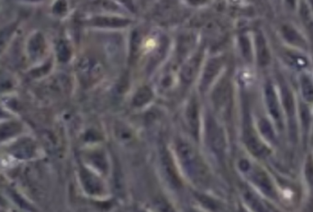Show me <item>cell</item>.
Instances as JSON below:
<instances>
[{"label":"cell","instance_id":"obj_1","mask_svg":"<svg viewBox=\"0 0 313 212\" xmlns=\"http://www.w3.org/2000/svg\"><path fill=\"white\" fill-rule=\"evenodd\" d=\"M179 163L191 182L200 187L209 185L211 175L204 160L189 141L179 139L176 142Z\"/></svg>","mask_w":313,"mask_h":212},{"label":"cell","instance_id":"obj_2","mask_svg":"<svg viewBox=\"0 0 313 212\" xmlns=\"http://www.w3.org/2000/svg\"><path fill=\"white\" fill-rule=\"evenodd\" d=\"M76 73L83 86L91 87L102 78L104 66L97 56L85 54L76 63Z\"/></svg>","mask_w":313,"mask_h":212},{"label":"cell","instance_id":"obj_3","mask_svg":"<svg viewBox=\"0 0 313 212\" xmlns=\"http://www.w3.org/2000/svg\"><path fill=\"white\" fill-rule=\"evenodd\" d=\"M206 136L211 151L222 157L225 150L226 142L222 127L212 117H208L206 122Z\"/></svg>","mask_w":313,"mask_h":212},{"label":"cell","instance_id":"obj_4","mask_svg":"<svg viewBox=\"0 0 313 212\" xmlns=\"http://www.w3.org/2000/svg\"><path fill=\"white\" fill-rule=\"evenodd\" d=\"M25 52L28 59L33 63L45 60L48 52V44L44 34L40 32L32 33L26 42Z\"/></svg>","mask_w":313,"mask_h":212},{"label":"cell","instance_id":"obj_5","mask_svg":"<svg viewBox=\"0 0 313 212\" xmlns=\"http://www.w3.org/2000/svg\"><path fill=\"white\" fill-rule=\"evenodd\" d=\"M160 162L163 174L165 175L168 184L175 189H179L182 186V182L177 167L175 165L173 157L165 145L160 147Z\"/></svg>","mask_w":313,"mask_h":212},{"label":"cell","instance_id":"obj_6","mask_svg":"<svg viewBox=\"0 0 313 212\" xmlns=\"http://www.w3.org/2000/svg\"><path fill=\"white\" fill-rule=\"evenodd\" d=\"M132 23L130 19L126 17L116 16L113 14L107 15H96L87 20V24L91 27L97 28V29H106V30H119L129 27Z\"/></svg>","mask_w":313,"mask_h":212},{"label":"cell","instance_id":"obj_7","mask_svg":"<svg viewBox=\"0 0 313 212\" xmlns=\"http://www.w3.org/2000/svg\"><path fill=\"white\" fill-rule=\"evenodd\" d=\"M82 186L91 196H101L105 192V186L102 180L91 170L82 166L79 171Z\"/></svg>","mask_w":313,"mask_h":212},{"label":"cell","instance_id":"obj_8","mask_svg":"<svg viewBox=\"0 0 313 212\" xmlns=\"http://www.w3.org/2000/svg\"><path fill=\"white\" fill-rule=\"evenodd\" d=\"M243 141L250 153H252L255 157H266L271 152L268 147L260 140L259 137L257 136L255 131L249 126L246 127L244 131Z\"/></svg>","mask_w":313,"mask_h":212},{"label":"cell","instance_id":"obj_9","mask_svg":"<svg viewBox=\"0 0 313 212\" xmlns=\"http://www.w3.org/2000/svg\"><path fill=\"white\" fill-rule=\"evenodd\" d=\"M250 179L262 191L265 196L275 197L276 191L272 180L266 172L259 167H252L249 172Z\"/></svg>","mask_w":313,"mask_h":212},{"label":"cell","instance_id":"obj_10","mask_svg":"<svg viewBox=\"0 0 313 212\" xmlns=\"http://www.w3.org/2000/svg\"><path fill=\"white\" fill-rule=\"evenodd\" d=\"M10 152L15 157L22 160H28L36 155L37 146L32 139L22 138L11 145Z\"/></svg>","mask_w":313,"mask_h":212},{"label":"cell","instance_id":"obj_11","mask_svg":"<svg viewBox=\"0 0 313 212\" xmlns=\"http://www.w3.org/2000/svg\"><path fill=\"white\" fill-rule=\"evenodd\" d=\"M185 117L189 131L195 138H198L200 133V107L195 97L191 98L187 105Z\"/></svg>","mask_w":313,"mask_h":212},{"label":"cell","instance_id":"obj_12","mask_svg":"<svg viewBox=\"0 0 313 212\" xmlns=\"http://www.w3.org/2000/svg\"><path fill=\"white\" fill-rule=\"evenodd\" d=\"M201 60H202V53L198 52L192 57H190L189 60L185 62L180 71V80L183 84L189 85L194 81L195 77L200 69Z\"/></svg>","mask_w":313,"mask_h":212},{"label":"cell","instance_id":"obj_13","mask_svg":"<svg viewBox=\"0 0 313 212\" xmlns=\"http://www.w3.org/2000/svg\"><path fill=\"white\" fill-rule=\"evenodd\" d=\"M222 66V60L221 58H212L208 62L206 66L203 75L200 81V90L205 91L208 89L211 82L214 80L219 71L221 70Z\"/></svg>","mask_w":313,"mask_h":212},{"label":"cell","instance_id":"obj_14","mask_svg":"<svg viewBox=\"0 0 313 212\" xmlns=\"http://www.w3.org/2000/svg\"><path fill=\"white\" fill-rule=\"evenodd\" d=\"M265 100H266V105L269 110V113L272 118L275 120V122L277 123V125L281 127L282 125V118H281V110L279 107L278 100L276 98V94L275 92V89L271 84H267L265 89Z\"/></svg>","mask_w":313,"mask_h":212},{"label":"cell","instance_id":"obj_15","mask_svg":"<svg viewBox=\"0 0 313 212\" xmlns=\"http://www.w3.org/2000/svg\"><path fill=\"white\" fill-rule=\"evenodd\" d=\"M282 97L286 114L289 119V127L293 137L296 136V123H295V103L291 91L286 86H282Z\"/></svg>","mask_w":313,"mask_h":212},{"label":"cell","instance_id":"obj_16","mask_svg":"<svg viewBox=\"0 0 313 212\" xmlns=\"http://www.w3.org/2000/svg\"><path fill=\"white\" fill-rule=\"evenodd\" d=\"M152 98H153V92L151 87L148 86H142V87H139L134 93L131 99V105L134 108L140 109L150 103Z\"/></svg>","mask_w":313,"mask_h":212},{"label":"cell","instance_id":"obj_17","mask_svg":"<svg viewBox=\"0 0 313 212\" xmlns=\"http://www.w3.org/2000/svg\"><path fill=\"white\" fill-rule=\"evenodd\" d=\"M243 198L249 208L254 212H269L264 203L260 200L259 196L247 187L242 190Z\"/></svg>","mask_w":313,"mask_h":212},{"label":"cell","instance_id":"obj_18","mask_svg":"<svg viewBox=\"0 0 313 212\" xmlns=\"http://www.w3.org/2000/svg\"><path fill=\"white\" fill-rule=\"evenodd\" d=\"M55 58L60 63H68L73 57V48L66 39H60L54 48Z\"/></svg>","mask_w":313,"mask_h":212},{"label":"cell","instance_id":"obj_19","mask_svg":"<svg viewBox=\"0 0 313 212\" xmlns=\"http://www.w3.org/2000/svg\"><path fill=\"white\" fill-rule=\"evenodd\" d=\"M256 50H257V58L260 66H265L268 65L270 61V54L268 48L265 44V39L261 35H256Z\"/></svg>","mask_w":313,"mask_h":212},{"label":"cell","instance_id":"obj_20","mask_svg":"<svg viewBox=\"0 0 313 212\" xmlns=\"http://www.w3.org/2000/svg\"><path fill=\"white\" fill-rule=\"evenodd\" d=\"M229 96H230L229 83L226 79H222L213 93V100L217 106H222L223 104L226 103Z\"/></svg>","mask_w":313,"mask_h":212},{"label":"cell","instance_id":"obj_21","mask_svg":"<svg viewBox=\"0 0 313 212\" xmlns=\"http://www.w3.org/2000/svg\"><path fill=\"white\" fill-rule=\"evenodd\" d=\"M88 161L98 171L106 173L108 171V165L105 153L101 151H96L88 154Z\"/></svg>","mask_w":313,"mask_h":212},{"label":"cell","instance_id":"obj_22","mask_svg":"<svg viewBox=\"0 0 313 212\" xmlns=\"http://www.w3.org/2000/svg\"><path fill=\"white\" fill-rule=\"evenodd\" d=\"M22 131V125L17 121H7L1 126V138L3 141L15 136Z\"/></svg>","mask_w":313,"mask_h":212},{"label":"cell","instance_id":"obj_23","mask_svg":"<svg viewBox=\"0 0 313 212\" xmlns=\"http://www.w3.org/2000/svg\"><path fill=\"white\" fill-rule=\"evenodd\" d=\"M282 32L284 34V37L293 44H296L298 46H304V42L302 38L299 36V34L290 26H284L282 29Z\"/></svg>","mask_w":313,"mask_h":212},{"label":"cell","instance_id":"obj_24","mask_svg":"<svg viewBox=\"0 0 313 212\" xmlns=\"http://www.w3.org/2000/svg\"><path fill=\"white\" fill-rule=\"evenodd\" d=\"M300 16L302 19L303 23L308 31V34L310 35V38L313 43V19L310 12L308 11L306 5H301L300 8Z\"/></svg>","mask_w":313,"mask_h":212},{"label":"cell","instance_id":"obj_25","mask_svg":"<svg viewBox=\"0 0 313 212\" xmlns=\"http://www.w3.org/2000/svg\"><path fill=\"white\" fill-rule=\"evenodd\" d=\"M301 91L304 99L307 102H313V84L307 76L301 77Z\"/></svg>","mask_w":313,"mask_h":212},{"label":"cell","instance_id":"obj_26","mask_svg":"<svg viewBox=\"0 0 313 212\" xmlns=\"http://www.w3.org/2000/svg\"><path fill=\"white\" fill-rule=\"evenodd\" d=\"M157 212H176L171 204L162 196H158L153 202Z\"/></svg>","mask_w":313,"mask_h":212},{"label":"cell","instance_id":"obj_27","mask_svg":"<svg viewBox=\"0 0 313 212\" xmlns=\"http://www.w3.org/2000/svg\"><path fill=\"white\" fill-rule=\"evenodd\" d=\"M260 130L262 131V134L270 141H275V133L273 131V128L271 127L269 122L267 120H262L259 123Z\"/></svg>","mask_w":313,"mask_h":212},{"label":"cell","instance_id":"obj_28","mask_svg":"<svg viewBox=\"0 0 313 212\" xmlns=\"http://www.w3.org/2000/svg\"><path fill=\"white\" fill-rule=\"evenodd\" d=\"M304 173H305V177L308 181V184L313 186V157L310 155H308L306 160Z\"/></svg>","mask_w":313,"mask_h":212},{"label":"cell","instance_id":"obj_29","mask_svg":"<svg viewBox=\"0 0 313 212\" xmlns=\"http://www.w3.org/2000/svg\"><path fill=\"white\" fill-rule=\"evenodd\" d=\"M116 132H117V135L119 136V139L121 141H129L130 138L132 137V132L130 131V129L126 125L123 124H118L116 127Z\"/></svg>","mask_w":313,"mask_h":212},{"label":"cell","instance_id":"obj_30","mask_svg":"<svg viewBox=\"0 0 313 212\" xmlns=\"http://www.w3.org/2000/svg\"><path fill=\"white\" fill-rule=\"evenodd\" d=\"M199 199L201 201V203H203V205H205L206 207H208L209 209L212 210V211H219L220 208H221L218 202L213 200L212 198L208 197V196H199Z\"/></svg>","mask_w":313,"mask_h":212},{"label":"cell","instance_id":"obj_31","mask_svg":"<svg viewBox=\"0 0 313 212\" xmlns=\"http://www.w3.org/2000/svg\"><path fill=\"white\" fill-rule=\"evenodd\" d=\"M286 57L289 59V62H291V64H293L294 66H298V67H304L307 66V61L304 59L302 56L287 54Z\"/></svg>","mask_w":313,"mask_h":212},{"label":"cell","instance_id":"obj_32","mask_svg":"<svg viewBox=\"0 0 313 212\" xmlns=\"http://www.w3.org/2000/svg\"><path fill=\"white\" fill-rule=\"evenodd\" d=\"M238 166L243 173H249L250 170L253 167V165L246 159H241L238 163Z\"/></svg>","mask_w":313,"mask_h":212},{"label":"cell","instance_id":"obj_33","mask_svg":"<svg viewBox=\"0 0 313 212\" xmlns=\"http://www.w3.org/2000/svg\"><path fill=\"white\" fill-rule=\"evenodd\" d=\"M191 5L198 6L205 3L207 0H188Z\"/></svg>","mask_w":313,"mask_h":212},{"label":"cell","instance_id":"obj_34","mask_svg":"<svg viewBox=\"0 0 313 212\" xmlns=\"http://www.w3.org/2000/svg\"><path fill=\"white\" fill-rule=\"evenodd\" d=\"M186 212H200V211H198V210H196V209H193V208H189V209H188V210H187V211Z\"/></svg>","mask_w":313,"mask_h":212},{"label":"cell","instance_id":"obj_35","mask_svg":"<svg viewBox=\"0 0 313 212\" xmlns=\"http://www.w3.org/2000/svg\"><path fill=\"white\" fill-rule=\"evenodd\" d=\"M310 2H311V4H312V7H313V0H310Z\"/></svg>","mask_w":313,"mask_h":212},{"label":"cell","instance_id":"obj_36","mask_svg":"<svg viewBox=\"0 0 313 212\" xmlns=\"http://www.w3.org/2000/svg\"><path fill=\"white\" fill-rule=\"evenodd\" d=\"M273 211H274V212H279V211H277V210H275V209H273Z\"/></svg>","mask_w":313,"mask_h":212},{"label":"cell","instance_id":"obj_37","mask_svg":"<svg viewBox=\"0 0 313 212\" xmlns=\"http://www.w3.org/2000/svg\"><path fill=\"white\" fill-rule=\"evenodd\" d=\"M138 212H145V211H142V210H140V211H138Z\"/></svg>","mask_w":313,"mask_h":212}]
</instances>
